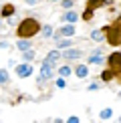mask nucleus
Wrapping results in <instances>:
<instances>
[{
    "instance_id": "nucleus-1",
    "label": "nucleus",
    "mask_w": 121,
    "mask_h": 123,
    "mask_svg": "<svg viewBox=\"0 0 121 123\" xmlns=\"http://www.w3.org/2000/svg\"><path fill=\"white\" fill-rule=\"evenodd\" d=\"M40 30V24H38V20H34V18H24L22 22L18 24V37L20 38H30V37H34Z\"/></svg>"
},
{
    "instance_id": "nucleus-2",
    "label": "nucleus",
    "mask_w": 121,
    "mask_h": 123,
    "mask_svg": "<svg viewBox=\"0 0 121 123\" xmlns=\"http://www.w3.org/2000/svg\"><path fill=\"white\" fill-rule=\"evenodd\" d=\"M105 37H107L109 44H113V47L121 44V16L117 18V22H115L113 26H107V28H105Z\"/></svg>"
},
{
    "instance_id": "nucleus-3",
    "label": "nucleus",
    "mask_w": 121,
    "mask_h": 123,
    "mask_svg": "<svg viewBox=\"0 0 121 123\" xmlns=\"http://www.w3.org/2000/svg\"><path fill=\"white\" fill-rule=\"evenodd\" d=\"M54 65H50V63H47V61H44V63H42V67H40V75H38V85L40 83H44V81H47V79H50V77H53V73H54Z\"/></svg>"
},
{
    "instance_id": "nucleus-4",
    "label": "nucleus",
    "mask_w": 121,
    "mask_h": 123,
    "mask_svg": "<svg viewBox=\"0 0 121 123\" xmlns=\"http://www.w3.org/2000/svg\"><path fill=\"white\" fill-rule=\"evenodd\" d=\"M60 57H65L67 61H77V59L83 57V53H81V50H77V49H67L65 53H60Z\"/></svg>"
},
{
    "instance_id": "nucleus-5",
    "label": "nucleus",
    "mask_w": 121,
    "mask_h": 123,
    "mask_svg": "<svg viewBox=\"0 0 121 123\" xmlns=\"http://www.w3.org/2000/svg\"><path fill=\"white\" fill-rule=\"evenodd\" d=\"M109 67L113 71H119L121 69V53H113L109 57Z\"/></svg>"
},
{
    "instance_id": "nucleus-6",
    "label": "nucleus",
    "mask_w": 121,
    "mask_h": 123,
    "mask_svg": "<svg viewBox=\"0 0 121 123\" xmlns=\"http://www.w3.org/2000/svg\"><path fill=\"white\" fill-rule=\"evenodd\" d=\"M16 75L18 77H30V75H32V67H30V65H20L16 69Z\"/></svg>"
},
{
    "instance_id": "nucleus-7",
    "label": "nucleus",
    "mask_w": 121,
    "mask_h": 123,
    "mask_svg": "<svg viewBox=\"0 0 121 123\" xmlns=\"http://www.w3.org/2000/svg\"><path fill=\"white\" fill-rule=\"evenodd\" d=\"M105 4H113V2H111V0H89L87 10H95V8H99V6H105Z\"/></svg>"
},
{
    "instance_id": "nucleus-8",
    "label": "nucleus",
    "mask_w": 121,
    "mask_h": 123,
    "mask_svg": "<svg viewBox=\"0 0 121 123\" xmlns=\"http://www.w3.org/2000/svg\"><path fill=\"white\" fill-rule=\"evenodd\" d=\"M57 34H63V37H75V26H73V24H67V26H63Z\"/></svg>"
},
{
    "instance_id": "nucleus-9",
    "label": "nucleus",
    "mask_w": 121,
    "mask_h": 123,
    "mask_svg": "<svg viewBox=\"0 0 121 123\" xmlns=\"http://www.w3.org/2000/svg\"><path fill=\"white\" fill-rule=\"evenodd\" d=\"M59 59H60V53H59V50H50L48 57L44 59V61H47V63H50V65H57V61H59Z\"/></svg>"
},
{
    "instance_id": "nucleus-10",
    "label": "nucleus",
    "mask_w": 121,
    "mask_h": 123,
    "mask_svg": "<svg viewBox=\"0 0 121 123\" xmlns=\"http://www.w3.org/2000/svg\"><path fill=\"white\" fill-rule=\"evenodd\" d=\"M75 73H77L79 79H85V77H87V73H89V69H87L85 65H79L77 69H75Z\"/></svg>"
},
{
    "instance_id": "nucleus-11",
    "label": "nucleus",
    "mask_w": 121,
    "mask_h": 123,
    "mask_svg": "<svg viewBox=\"0 0 121 123\" xmlns=\"http://www.w3.org/2000/svg\"><path fill=\"white\" fill-rule=\"evenodd\" d=\"M91 38H93L95 43H101V40L105 38V30H95V32L91 34Z\"/></svg>"
},
{
    "instance_id": "nucleus-12",
    "label": "nucleus",
    "mask_w": 121,
    "mask_h": 123,
    "mask_svg": "<svg viewBox=\"0 0 121 123\" xmlns=\"http://www.w3.org/2000/svg\"><path fill=\"white\" fill-rule=\"evenodd\" d=\"M18 49H20V50L30 49V40H28V38H20V40H18Z\"/></svg>"
},
{
    "instance_id": "nucleus-13",
    "label": "nucleus",
    "mask_w": 121,
    "mask_h": 123,
    "mask_svg": "<svg viewBox=\"0 0 121 123\" xmlns=\"http://www.w3.org/2000/svg\"><path fill=\"white\" fill-rule=\"evenodd\" d=\"M2 14H4V16H12V14H14V6H12V4H8V6H4L2 8Z\"/></svg>"
},
{
    "instance_id": "nucleus-14",
    "label": "nucleus",
    "mask_w": 121,
    "mask_h": 123,
    "mask_svg": "<svg viewBox=\"0 0 121 123\" xmlns=\"http://www.w3.org/2000/svg\"><path fill=\"white\" fill-rule=\"evenodd\" d=\"M22 57L26 59V61H32V59H34V50H32V49H26V50H22Z\"/></svg>"
},
{
    "instance_id": "nucleus-15",
    "label": "nucleus",
    "mask_w": 121,
    "mask_h": 123,
    "mask_svg": "<svg viewBox=\"0 0 121 123\" xmlns=\"http://www.w3.org/2000/svg\"><path fill=\"white\" fill-rule=\"evenodd\" d=\"M101 79H103V81H111V79H113V69H111V71H103V73H101Z\"/></svg>"
},
{
    "instance_id": "nucleus-16",
    "label": "nucleus",
    "mask_w": 121,
    "mask_h": 123,
    "mask_svg": "<svg viewBox=\"0 0 121 123\" xmlns=\"http://www.w3.org/2000/svg\"><path fill=\"white\" fill-rule=\"evenodd\" d=\"M65 20H67V22H71V24H73L75 20H77V14H75V12H67V14H65Z\"/></svg>"
},
{
    "instance_id": "nucleus-17",
    "label": "nucleus",
    "mask_w": 121,
    "mask_h": 123,
    "mask_svg": "<svg viewBox=\"0 0 121 123\" xmlns=\"http://www.w3.org/2000/svg\"><path fill=\"white\" fill-rule=\"evenodd\" d=\"M111 113H113V111H111V109H103V111H101V119H103V121H107L109 119V117H111Z\"/></svg>"
},
{
    "instance_id": "nucleus-18",
    "label": "nucleus",
    "mask_w": 121,
    "mask_h": 123,
    "mask_svg": "<svg viewBox=\"0 0 121 123\" xmlns=\"http://www.w3.org/2000/svg\"><path fill=\"white\" fill-rule=\"evenodd\" d=\"M59 73H60V77H69L71 75V67H60Z\"/></svg>"
},
{
    "instance_id": "nucleus-19",
    "label": "nucleus",
    "mask_w": 121,
    "mask_h": 123,
    "mask_svg": "<svg viewBox=\"0 0 121 123\" xmlns=\"http://www.w3.org/2000/svg\"><path fill=\"white\" fill-rule=\"evenodd\" d=\"M50 34H53V26H42V37L48 38Z\"/></svg>"
},
{
    "instance_id": "nucleus-20",
    "label": "nucleus",
    "mask_w": 121,
    "mask_h": 123,
    "mask_svg": "<svg viewBox=\"0 0 121 123\" xmlns=\"http://www.w3.org/2000/svg\"><path fill=\"white\" fill-rule=\"evenodd\" d=\"M8 73H6V71H2V69H0V83H8Z\"/></svg>"
},
{
    "instance_id": "nucleus-21",
    "label": "nucleus",
    "mask_w": 121,
    "mask_h": 123,
    "mask_svg": "<svg viewBox=\"0 0 121 123\" xmlns=\"http://www.w3.org/2000/svg\"><path fill=\"white\" fill-rule=\"evenodd\" d=\"M60 6H63V8H73V0H63Z\"/></svg>"
},
{
    "instance_id": "nucleus-22",
    "label": "nucleus",
    "mask_w": 121,
    "mask_h": 123,
    "mask_svg": "<svg viewBox=\"0 0 121 123\" xmlns=\"http://www.w3.org/2000/svg\"><path fill=\"white\" fill-rule=\"evenodd\" d=\"M89 63H101V57L99 55H93V57H89Z\"/></svg>"
},
{
    "instance_id": "nucleus-23",
    "label": "nucleus",
    "mask_w": 121,
    "mask_h": 123,
    "mask_svg": "<svg viewBox=\"0 0 121 123\" xmlns=\"http://www.w3.org/2000/svg\"><path fill=\"white\" fill-rule=\"evenodd\" d=\"M69 44H71V40H60V43H59V49H67Z\"/></svg>"
},
{
    "instance_id": "nucleus-24",
    "label": "nucleus",
    "mask_w": 121,
    "mask_h": 123,
    "mask_svg": "<svg viewBox=\"0 0 121 123\" xmlns=\"http://www.w3.org/2000/svg\"><path fill=\"white\" fill-rule=\"evenodd\" d=\"M57 87H59V89H65V87H67V83H65V79H59V81H57Z\"/></svg>"
},
{
    "instance_id": "nucleus-25",
    "label": "nucleus",
    "mask_w": 121,
    "mask_h": 123,
    "mask_svg": "<svg viewBox=\"0 0 121 123\" xmlns=\"http://www.w3.org/2000/svg\"><path fill=\"white\" fill-rule=\"evenodd\" d=\"M67 121H69V123H79V117H75V115H73V117H69Z\"/></svg>"
},
{
    "instance_id": "nucleus-26",
    "label": "nucleus",
    "mask_w": 121,
    "mask_h": 123,
    "mask_svg": "<svg viewBox=\"0 0 121 123\" xmlns=\"http://www.w3.org/2000/svg\"><path fill=\"white\" fill-rule=\"evenodd\" d=\"M24 2H26V4H30V6H32V4H36L38 0H24Z\"/></svg>"
},
{
    "instance_id": "nucleus-27",
    "label": "nucleus",
    "mask_w": 121,
    "mask_h": 123,
    "mask_svg": "<svg viewBox=\"0 0 121 123\" xmlns=\"http://www.w3.org/2000/svg\"><path fill=\"white\" fill-rule=\"evenodd\" d=\"M50 2H54V0H50Z\"/></svg>"
},
{
    "instance_id": "nucleus-28",
    "label": "nucleus",
    "mask_w": 121,
    "mask_h": 123,
    "mask_svg": "<svg viewBox=\"0 0 121 123\" xmlns=\"http://www.w3.org/2000/svg\"><path fill=\"white\" fill-rule=\"evenodd\" d=\"M119 121H121V117H119Z\"/></svg>"
},
{
    "instance_id": "nucleus-29",
    "label": "nucleus",
    "mask_w": 121,
    "mask_h": 123,
    "mask_svg": "<svg viewBox=\"0 0 121 123\" xmlns=\"http://www.w3.org/2000/svg\"><path fill=\"white\" fill-rule=\"evenodd\" d=\"M119 77H121V75H119Z\"/></svg>"
}]
</instances>
